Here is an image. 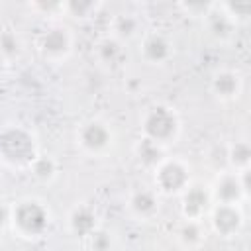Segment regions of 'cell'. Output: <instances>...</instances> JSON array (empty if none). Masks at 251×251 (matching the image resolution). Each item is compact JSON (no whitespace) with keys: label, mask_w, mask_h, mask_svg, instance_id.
<instances>
[{"label":"cell","mask_w":251,"mask_h":251,"mask_svg":"<svg viewBox=\"0 0 251 251\" xmlns=\"http://www.w3.org/2000/svg\"><path fill=\"white\" fill-rule=\"evenodd\" d=\"M35 153L33 137L22 127H6L0 131V159L12 167H29Z\"/></svg>","instance_id":"cell-1"},{"label":"cell","mask_w":251,"mask_h":251,"mask_svg":"<svg viewBox=\"0 0 251 251\" xmlns=\"http://www.w3.org/2000/svg\"><path fill=\"white\" fill-rule=\"evenodd\" d=\"M10 224L14 226V231H18L22 237H37L41 235L49 226V212L47 208L37 200H24L12 206V218Z\"/></svg>","instance_id":"cell-2"},{"label":"cell","mask_w":251,"mask_h":251,"mask_svg":"<svg viewBox=\"0 0 251 251\" xmlns=\"http://www.w3.org/2000/svg\"><path fill=\"white\" fill-rule=\"evenodd\" d=\"M178 118L175 114L173 108L169 106H153L151 110H147V114L143 116L141 122V129H143V137L159 143L165 147V143L173 141L178 133Z\"/></svg>","instance_id":"cell-3"},{"label":"cell","mask_w":251,"mask_h":251,"mask_svg":"<svg viewBox=\"0 0 251 251\" xmlns=\"http://www.w3.org/2000/svg\"><path fill=\"white\" fill-rule=\"evenodd\" d=\"M155 184L163 194H178L190 184L188 167L178 159H165L155 169Z\"/></svg>","instance_id":"cell-4"},{"label":"cell","mask_w":251,"mask_h":251,"mask_svg":"<svg viewBox=\"0 0 251 251\" xmlns=\"http://www.w3.org/2000/svg\"><path fill=\"white\" fill-rule=\"evenodd\" d=\"M78 143H80V147L86 153L100 155V153L110 149V145H112V131H110V127L106 124H102L98 120L86 122L78 129Z\"/></svg>","instance_id":"cell-5"},{"label":"cell","mask_w":251,"mask_h":251,"mask_svg":"<svg viewBox=\"0 0 251 251\" xmlns=\"http://www.w3.org/2000/svg\"><path fill=\"white\" fill-rule=\"evenodd\" d=\"M73 39L67 27H51L39 37V51L49 61H61L71 53Z\"/></svg>","instance_id":"cell-6"},{"label":"cell","mask_w":251,"mask_h":251,"mask_svg":"<svg viewBox=\"0 0 251 251\" xmlns=\"http://www.w3.org/2000/svg\"><path fill=\"white\" fill-rule=\"evenodd\" d=\"M210 190L202 184H188L182 190V200H180V210L186 220H202V216L210 210Z\"/></svg>","instance_id":"cell-7"},{"label":"cell","mask_w":251,"mask_h":251,"mask_svg":"<svg viewBox=\"0 0 251 251\" xmlns=\"http://www.w3.org/2000/svg\"><path fill=\"white\" fill-rule=\"evenodd\" d=\"M212 227L222 237H231L239 231L243 224V216L237 208V204H216L210 214Z\"/></svg>","instance_id":"cell-8"},{"label":"cell","mask_w":251,"mask_h":251,"mask_svg":"<svg viewBox=\"0 0 251 251\" xmlns=\"http://www.w3.org/2000/svg\"><path fill=\"white\" fill-rule=\"evenodd\" d=\"M210 196L212 200H216V204H237L241 198H245L237 173H222L216 178Z\"/></svg>","instance_id":"cell-9"},{"label":"cell","mask_w":251,"mask_h":251,"mask_svg":"<svg viewBox=\"0 0 251 251\" xmlns=\"http://www.w3.org/2000/svg\"><path fill=\"white\" fill-rule=\"evenodd\" d=\"M171 53H173V45L163 33H157V31L147 33L141 41V55L151 65H161L169 61Z\"/></svg>","instance_id":"cell-10"},{"label":"cell","mask_w":251,"mask_h":251,"mask_svg":"<svg viewBox=\"0 0 251 251\" xmlns=\"http://www.w3.org/2000/svg\"><path fill=\"white\" fill-rule=\"evenodd\" d=\"M129 210L137 218L147 220V218H151V216L157 214V210H159V198H157V194L153 190L139 188V190H135L129 196Z\"/></svg>","instance_id":"cell-11"},{"label":"cell","mask_w":251,"mask_h":251,"mask_svg":"<svg viewBox=\"0 0 251 251\" xmlns=\"http://www.w3.org/2000/svg\"><path fill=\"white\" fill-rule=\"evenodd\" d=\"M69 226L76 237H88L96 229V212L90 206L80 204L71 212Z\"/></svg>","instance_id":"cell-12"},{"label":"cell","mask_w":251,"mask_h":251,"mask_svg":"<svg viewBox=\"0 0 251 251\" xmlns=\"http://www.w3.org/2000/svg\"><path fill=\"white\" fill-rule=\"evenodd\" d=\"M241 90V80L235 73L231 71H222L218 75H214L212 78V92L220 98V100H231L239 94Z\"/></svg>","instance_id":"cell-13"},{"label":"cell","mask_w":251,"mask_h":251,"mask_svg":"<svg viewBox=\"0 0 251 251\" xmlns=\"http://www.w3.org/2000/svg\"><path fill=\"white\" fill-rule=\"evenodd\" d=\"M135 157L137 161L147 167V169H157L163 161H165V147L147 139V137H141L135 145Z\"/></svg>","instance_id":"cell-14"},{"label":"cell","mask_w":251,"mask_h":251,"mask_svg":"<svg viewBox=\"0 0 251 251\" xmlns=\"http://www.w3.org/2000/svg\"><path fill=\"white\" fill-rule=\"evenodd\" d=\"M96 59L104 65V67H118L124 59V47L122 41L114 39V37H104L96 43Z\"/></svg>","instance_id":"cell-15"},{"label":"cell","mask_w":251,"mask_h":251,"mask_svg":"<svg viewBox=\"0 0 251 251\" xmlns=\"http://www.w3.org/2000/svg\"><path fill=\"white\" fill-rule=\"evenodd\" d=\"M206 18H208V29H210V33L214 37H218V39H227L233 33V29H235V24L220 10L218 4H212V10L206 14Z\"/></svg>","instance_id":"cell-16"},{"label":"cell","mask_w":251,"mask_h":251,"mask_svg":"<svg viewBox=\"0 0 251 251\" xmlns=\"http://www.w3.org/2000/svg\"><path fill=\"white\" fill-rule=\"evenodd\" d=\"M139 31V20L133 14H118L112 20V37L118 41L131 39Z\"/></svg>","instance_id":"cell-17"},{"label":"cell","mask_w":251,"mask_h":251,"mask_svg":"<svg viewBox=\"0 0 251 251\" xmlns=\"http://www.w3.org/2000/svg\"><path fill=\"white\" fill-rule=\"evenodd\" d=\"M176 237L184 247L194 249L204 241V229L198 220H184L176 231Z\"/></svg>","instance_id":"cell-18"},{"label":"cell","mask_w":251,"mask_h":251,"mask_svg":"<svg viewBox=\"0 0 251 251\" xmlns=\"http://www.w3.org/2000/svg\"><path fill=\"white\" fill-rule=\"evenodd\" d=\"M227 163L235 169V171H243L249 169L251 165V147L247 141H237L233 145L227 147Z\"/></svg>","instance_id":"cell-19"},{"label":"cell","mask_w":251,"mask_h":251,"mask_svg":"<svg viewBox=\"0 0 251 251\" xmlns=\"http://www.w3.org/2000/svg\"><path fill=\"white\" fill-rule=\"evenodd\" d=\"M29 171H31V175H33L37 180L49 182V180H53L55 175H57V165H55V161H53L51 157H47V155H37V157L33 159V163L29 165Z\"/></svg>","instance_id":"cell-20"},{"label":"cell","mask_w":251,"mask_h":251,"mask_svg":"<svg viewBox=\"0 0 251 251\" xmlns=\"http://www.w3.org/2000/svg\"><path fill=\"white\" fill-rule=\"evenodd\" d=\"M22 51V45H20V39L14 31H2L0 33V55L10 61L14 57H18Z\"/></svg>","instance_id":"cell-21"},{"label":"cell","mask_w":251,"mask_h":251,"mask_svg":"<svg viewBox=\"0 0 251 251\" xmlns=\"http://www.w3.org/2000/svg\"><path fill=\"white\" fill-rule=\"evenodd\" d=\"M96 10H98V4L92 2V0H71V2H65V12H69L75 18H88Z\"/></svg>","instance_id":"cell-22"},{"label":"cell","mask_w":251,"mask_h":251,"mask_svg":"<svg viewBox=\"0 0 251 251\" xmlns=\"http://www.w3.org/2000/svg\"><path fill=\"white\" fill-rule=\"evenodd\" d=\"M218 6L233 24H237V20H245L251 12V4H218Z\"/></svg>","instance_id":"cell-23"},{"label":"cell","mask_w":251,"mask_h":251,"mask_svg":"<svg viewBox=\"0 0 251 251\" xmlns=\"http://www.w3.org/2000/svg\"><path fill=\"white\" fill-rule=\"evenodd\" d=\"M88 241H90V249L92 251H110L112 247V237L106 229H94L90 235H88Z\"/></svg>","instance_id":"cell-24"},{"label":"cell","mask_w":251,"mask_h":251,"mask_svg":"<svg viewBox=\"0 0 251 251\" xmlns=\"http://www.w3.org/2000/svg\"><path fill=\"white\" fill-rule=\"evenodd\" d=\"M33 10L41 12V14H55V12H65V4L63 2H33L31 4Z\"/></svg>","instance_id":"cell-25"},{"label":"cell","mask_w":251,"mask_h":251,"mask_svg":"<svg viewBox=\"0 0 251 251\" xmlns=\"http://www.w3.org/2000/svg\"><path fill=\"white\" fill-rule=\"evenodd\" d=\"M210 163L216 167V169H220V167H224L226 163H227V147H220V145H216L214 149H212V153H210Z\"/></svg>","instance_id":"cell-26"},{"label":"cell","mask_w":251,"mask_h":251,"mask_svg":"<svg viewBox=\"0 0 251 251\" xmlns=\"http://www.w3.org/2000/svg\"><path fill=\"white\" fill-rule=\"evenodd\" d=\"M180 8H184L186 12H192L196 16H206L212 10V4H180Z\"/></svg>","instance_id":"cell-27"},{"label":"cell","mask_w":251,"mask_h":251,"mask_svg":"<svg viewBox=\"0 0 251 251\" xmlns=\"http://www.w3.org/2000/svg\"><path fill=\"white\" fill-rule=\"evenodd\" d=\"M12 218V206L0 200V227H4Z\"/></svg>","instance_id":"cell-28"},{"label":"cell","mask_w":251,"mask_h":251,"mask_svg":"<svg viewBox=\"0 0 251 251\" xmlns=\"http://www.w3.org/2000/svg\"><path fill=\"white\" fill-rule=\"evenodd\" d=\"M6 65H8V61H6V59H4L2 55H0V75H2L4 71H6Z\"/></svg>","instance_id":"cell-29"}]
</instances>
